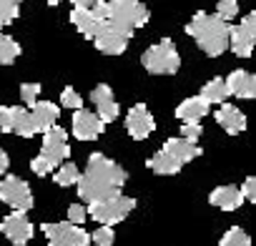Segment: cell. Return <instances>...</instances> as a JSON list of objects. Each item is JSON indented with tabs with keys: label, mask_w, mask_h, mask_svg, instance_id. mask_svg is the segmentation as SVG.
<instances>
[{
	"label": "cell",
	"mask_w": 256,
	"mask_h": 246,
	"mask_svg": "<svg viewBox=\"0 0 256 246\" xmlns=\"http://www.w3.org/2000/svg\"><path fill=\"white\" fill-rule=\"evenodd\" d=\"M186 33L191 38H196L198 48L216 58L221 56L226 48H228V33H231V26L226 20H221L218 16H208V13H196L194 20L186 26Z\"/></svg>",
	"instance_id": "1"
},
{
	"label": "cell",
	"mask_w": 256,
	"mask_h": 246,
	"mask_svg": "<svg viewBox=\"0 0 256 246\" xmlns=\"http://www.w3.org/2000/svg\"><path fill=\"white\" fill-rule=\"evenodd\" d=\"M148 23V8L138 0H108L106 3V26L131 38L136 28Z\"/></svg>",
	"instance_id": "2"
},
{
	"label": "cell",
	"mask_w": 256,
	"mask_h": 246,
	"mask_svg": "<svg viewBox=\"0 0 256 246\" xmlns=\"http://www.w3.org/2000/svg\"><path fill=\"white\" fill-rule=\"evenodd\" d=\"M136 208V198L131 196H123V194H116L110 198H103V201H96L90 204L88 208V216L93 221H98L100 226H116L120 224L128 214Z\"/></svg>",
	"instance_id": "3"
},
{
	"label": "cell",
	"mask_w": 256,
	"mask_h": 246,
	"mask_svg": "<svg viewBox=\"0 0 256 246\" xmlns=\"http://www.w3.org/2000/svg\"><path fill=\"white\" fill-rule=\"evenodd\" d=\"M141 63L148 73H176L181 68V58H178V50L176 46L164 38L161 43L151 46L144 56H141Z\"/></svg>",
	"instance_id": "4"
},
{
	"label": "cell",
	"mask_w": 256,
	"mask_h": 246,
	"mask_svg": "<svg viewBox=\"0 0 256 246\" xmlns=\"http://www.w3.org/2000/svg\"><path fill=\"white\" fill-rule=\"evenodd\" d=\"M0 201L8 204L13 211H30L33 208V196H30V186L18 178V176H6L0 181Z\"/></svg>",
	"instance_id": "5"
},
{
	"label": "cell",
	"mask_w": 256,
	"mask_h": 246,
	"mask_svg": "<svg viewBox=\"0 0 256 246\" xmlns=\"http://www.w3.org/2000/svg\"><path fill=\"white\" fill-rule=\"evenodd\" d=\"M43 234L48 236V246H88L90 236L76 224H43Z\"/></svg>",
	"instance_id": "6"
},
{
	"label": "cell",
	"mask_w": 256,
	"mask_h": 246,
	"mask_svg": "<svg viewBox=\"0 0 256 246\" xmlns=\"http://www.w3.org/2000/svg\"><path fill=\"white\" fill-rule=\"evenodd\" d=\"M0 131L18 134L23 138L36 136V126H33L30 110L18 108V106H3V108H0Z\"/></svg>",
	"instance_id": "7"
},
{
	"label": "cell",
	"mask_w": 256,
	"mask_h": 246,
	"mask_svg": "<svg viewBox=\"0 0 256 246\" xmlns=\"http://www.w3.org/2000/svg\"><path fill=\"white\" fill-rule=\"evenodd\" d=\"M254 40H256V13H248L236 28H231V33H228V48L238 58H248L251 50H254Z\"/></svg>",
	"instance_id": "8"
},
{
	"label": "cell",
	"mask_w": 256,
	"mask_h": 246,
	"mask_svg": "<svg viewBox=\"0 0 256 246\" xmlns=\"http://www.w3.org/2000/svg\"><path fill=\"white\" fill-rule=\"evenodd\" d=\"M86 174L88 176H93V178H98V181H106V184H110V186H123L126 184V171L118 166V164H113L110 158H106L103 154H93L90 158H88V168H86Z\"/></svg>",
	"instance_id": "9"
},
{
	"label": "cell",
	"mask_w": 256,
	"mask_h": 246,
	"mask_svg": "<svg viewBox=\"0 0 256 246\" xmlns=\"http://www.w3.org/2000/svg\"><path fill=\"white\" fill-rule=\"evenodd\" d=\"M43 148H40V156L46 161H50L53 166H58L60 161H66L70 156V148H68V134L60 128V126H53L48 131H43Z\"/></svg>",
	"instance_id": "10"
},
{
	"label": "cell",
	"mask_w": 256,
	"mask_h": 246,
	"mask_svg": "<svg viewBox=\"0 0 256 246\" xmlns=\"http://www.w3.org/2000/svg\"><path fill=\"white\" fill-rule=\"evenodd\" d=\"M154 128H156V120H154V116L148 113V108L144 103H136L131 110H128V116H126V131H128L131 138L144 141V138H148L154 134Z\"/></svg>",
	"instance_id": "11"
},
{
	"label": "cell",
	"mask_w": 256,
	"mask_h": 246,
	"mask_svg": "<svg viewBox=\"0 0 256 246\" xmlns=\"http://www.w3.org/2000/svg\"><path fill=\"white\" fill-rule=\"evenodd\" d=\"M103 126H106V123L96 113H90L86 108L73 110V136L78 141H93V138H98L103 134Z\"/></svg>",
	"instance_id": "12"
},
{
	"label": "cell",
	"mask_w": 256,
	"mask_h": 246,
	"mask_svg": "<svg viewBox=\"0 0 256 246\" xmlns=\"http://www.w3.org/2000/svg\"><path fill=\"white\" fill-rule=\"evenodd\" d=\"M0 231H3L16 246H26L33 238V224L28 221V216L23 211H13L8 218H3Z\"/></svg>",
	"instance_id": "13"
},
{
	"label": "cell",
	"mask_w": 256,
	"mask_h": 246,
	"mask_svg": "<svg viewBox=\"0 0 256 246\" xmlns=\"http://www.w3.org/2000/svg\"><path fill=\"white\" fill-rule=\"evenodd\" d=\"M70 23L80 30V36H86V38H98L108 26H106V20H100V18H96L90 10H86V8H73V13H70Z\"/></svg>",
	"instance_id": "14"
},
{
	"label": "cell",
	"mask_w": 256,
	"mask_h": 246,
	"mask_svg": "<svg viewBox=\"0 0 256 246\" xmlns=\"http://www.w3.org/2000/svg\"><path fill=\"white\" fill-rule=\"evenodd\" d=\"M90 98H93L96 110H98V118H100L103 123L116 120V116H118V103H116V98H113V93H110V88H108L106 83L96 86L93 93H90Z\"/></svg>",
	"instance_id": "15"
},
{
	"label": "cell",
	"mask_w": 256,
	"mask_h": 246,
	"mask_svg": "<svg viewBox=\"0 0 256 246\" xmlns=\"http://www.w3.org/2000/svg\"><path fill=\"white\" fill-rule=\"evenodd\" d=\"M30 118H33V126H36V134L40 131H48L58 123V116H60V108H56V103L50 100H36L30 106Z\"/></svg>",
	"instance_id": "16"
},
{
	"label": "cell",
	"mask_w": 256,
	"mask_h": 246,
	"mask_svg": "<svg viewBox=\"0 0 256 246\" xmlns=\"http://www.w3.org/2000/svg\"><path fill=\"white\" fill-rule=\"evenodd\" d=\"M216 123L231 136L241 134L246 128V116L236 108V106H228V103H221V108L216 110Z\"/></svg>",
	"instance_id": "17"
},
{
	"label": "cell",
	"mask_w": 256,
	"mask_h": 246,
	"mask_svg": "<svg viewBox=\"0 0 256 246\" xmlns=\"http://www.w3.org/2000/svg\"><path fill=\"white\" fill-rule=\"evenodd\" d=\"M224 83L228 88V96H236V98H254L256 96V78L248 70H234Z\"/></svg>",
	"instance_id": "18"
},
{
	"label": "cell",
	"mask_w": 256,
	"mask_h": 246,
	"mask_svg": "<svg viewBox=\"0 0 256 246\" xmlns=\"http://www.w3.org/2000/svg\"><path fill=\"white\" fill-rule=\"evenodd\" d=\"M96 40V48L100 50V53H106V56H120L126 48H128V36H123V33H118V30H113V28H106L98 38H93Z\"/></svg>",
	"instance_id": "19"
},
{
	"label": "cell",
	"mask_w": 256,
	"mask_h": 246,
	"mask_svg": "<svg viewBox=\"0 0 256 246\" xmlns=\"http://www.w3.org/2000/svg\"><path fill=\"white\" fill-rule=\"evenodd\" d=\"M161 151H166V154H168L171 158H176L181 166L188 164V161H194L196 156H201V148H198L196 144L186 141V138H168Z\"/></svg>",
	"instance_id": "20"
},
{
	"label": "cell",
	"mask_w": 256,
	"mask_h": 246,
	"mask_svg": "<svg viewBox=\"0 0 256 246\" xmlns=\"http://www.w3.org/2000/svg\"><path fill=\"white\" fill-rule=\"evenodd\" d=\"M206 113H208V103H206L201 96L186 98V100L176 108V118L184 120V123H198Z\"/></svg>",
	"instance_id": "21"
},
{
	"label": "cell",
	"mask_w": 256,
	"mask_h": 246,
	"mask_svg": "<svg viewBox=\"0 0 256 246\" xmlns=\"http://www.w3.org/2000/svg\"><path fill=\"white\" fill-rule=\"evenodd\" d=\"M208 201H211L214 206L224 208V211H234V208H238V206L244 204V196H241V191H238L236 186H218V188L211 191Z\"/></svg>",
	"instance_id": "22"
},
{
	"label": "cell",
	"mask_w": 256,
	"mask_h": 246,
	"mask_svg": "<svg viewBox=\"0 0 256 246\" xmlns=\"http://www.w3.org/2000/svg\"><path fill=\"white\" fill-rule=\"evenodd\" d=\"M201 98L211 106V103H224L226 98H228V88H226V83H224V78H214V80H208L204 88H201Z\"/></svg>",
	"instance_id": "23"
},
{
	"label": "cell",
	"mask_w": 256,
	"mask_h": 246,
	"mask_svg": "<svg viewBox=\"0 0 256 246\" xmlns=\"http://www.w3.org/2000/svg\"><path fill=\"white\" fill-rule=\"evenodd\" d=\"M148 168H154L156 174L168 176V174H178V171H181V164H178L176 158H171L166 151H158L154 158H148Z\"/></svg>",
	"instance_id": "24"
},
{
	"label": "cell",
	"mask_w": 256,
	"mask_h": 246,
	"mask_svg": "<svg viewBox=\"0 0 256 246\" xmlns=\"http://www.w3.org/2000/svg\"><path fill=\"white\" fill-rule=\"evenodd\" d=\"M18 56H20V46L8 36H0V66H10Z\"/></svg>",
	"instance_id": "25"
},
{
	"label": "cell",
	"mask_w": 256,
	"mask_h": 246,
	"mask_svg": "<svg viewBox=\"0 0 256 246\" xmlns=\"http://www.w3.org/2000/svg\"><path fill=\"white\" fill-rule=\"evenodd\" d=\"M53 178H56L58 186H76V181L80 178V171H78L76 164H63V166L56 171Z\"/></svg>",
	"instance_id": "26"
},
{
	"label": "cell",
	"mask_w": 256,
	"mask_h": 246,
	"mask_svg": "<svg viewBox=\"0 0 256 246\" xmlns=\"http://www.w3.org/2000/svg\"><path fill=\"white\" fill-rule=\"evenodd\" d=\"M221 246H251V238H248V234L244 228L234 226V228H228L221 236Z\"/></svg>",
	"instance_id": "27"
},
{
	"label": "cell",
	"mask_w": 256,
	"mask_h": 246,
	"mask_svg": "<svg viewBox=\"0 0 256 246\" xmlns=\"http://www.w3.org/2000/svg\"><path fill=\"white\" fill-rule=\"evenodd\" d=\"M23 0H0V20H3V26L13 23L18 18V8H20Z\"/></svg>",
	"instance_id": "28"
},
{
	"label": "cell",
	"mask_w": 256,
	"mask_h": 246,
	"mask_svg": "<svg viewBox=\"0 0 256 246\" xmlns=\"http://www.w3.org/2000/svg\"><path fill=\"white\" fill-rule=\"evenodd\" d=\"M60 106L63 108H70V110H78V108H83V98L78 96V90L76 88H63V93H60Z\"/></svg>",
	"instance_id": "29"
},
{
	"label": "cell",
	"mask_w": 256,
	"mask_h": 246,
	"mask_svg": "<svg viewBox=\"0 0 256 246\" xmlns=\"http://www.w3.org/2000/svg\"><path fill=\"white\" fill-rule=\"evenodd\" d=\"M238 16V3L236 0H218V18L221 20H234Z\"/></svg>",
	"instance_id": "30"
},
{
	"label": "cell",
	"mask_w": 256,
	"mask_h": 246,
	"mask_svg": "<svg viewBox=\"0 0 256 246\" xmlns=\"http://www.w3.org/2000/svg\"><path fill=\"white\" fill-rule=\"evenodd\" d=\"M38 96H40V83H23L20 86V98L26 106H33L38 100Z\"/></svg>",
	"instance_id": "31"
},
{
	"label": "cell",
	"mask_w": 256,
	"mask_h": 246,
	"mask_svg": "<svg viewBox=\"0 0 256 246\" xmlns=\"http://www.w3.org/2000/svg\"><path fill=\"white\" fill-rule=\"evenodd\" d=\"M96 246H113V228L110 226H100L96 228V234L90 236Z\"/></svg>",
	"instance_id": "32"
},
{
	"label": "cell",
	"mask_w": 256,
	"mask_h": 246,
	"mask_svg": "<svg viewBox=\"0 0 256 246\" xmlns=\"http://www.w3.org/2000/svg\"><path fill=\"white\" fill-rule=\"evenodd\" d=\"M30 168H33V174H36V176H48L56 166H53L50 161H46L43 156H36V158L30 161Z\"/></svg>",
	"instance_id": "33"
},
{
	"label": "cell",
	"mask_w": 256,
	"mask_h": 246,
	"mask_svg": "<svg viewBox=\"0 0 256 246\" xmlns=\"http://www.w3.org/2000/svg\"><path fill=\"white\" fill-rule=\"evenodd\" d=\"M201 123H184V128H181V138H186V141H191V144H196L198 141V136H201Z\"/></svg>",
	"instance_id": "34"
},
{
	"label": "cell",
	"mask_w": 256,
	"mask_h": 246,
	"mask_svg": "<svg viewBox=\"0 0 256 246\" xmlns=\"http://www.w3.org/2000/svg\"><path fill=\"white\" fill-rule=\"evenodd\" d=\"M86 216H88V211H86V206H80V204H73V206L68 208V224L80 226V224L86 221Z\"/></svg>",
	"instance_id": "35"
},
{
	"label": "cell",
	"mask_w": 256,
	"mask_h": 246,
	"mask_svg": "<svg viewBox=\"0 0 256 246\" xmlns=\"http://www.w3.org/2000/svg\"><path fill=\"white\" fill-rule=\"evenodd\" d=\"M238 191H241L244 201H256V178H251V176H248Z\"/></svg>",
	"instance_id": "36"
},
{
	"label": "cell",
	"mask_w": 256,
	"mask_h": 246,
	"mask_svg": "<svg viewBox=\"0 0 256 246\" xmlns=\"http://www.w3.org/2000/svg\"><path fill=\"white\" fill-rule=\"evenodd\" d=\"M98 3H103V0H73V8H86V10H90V8L98 6Z\"/></svg>",
	"instance_id": "37"
},
{
	"label": "cell",
	"mask_w": 256,
	"mask_h": 246,
	"mask_svg": "<svg viewBox=\"0 0 256 246\" xmlns=\"http://www.w3.org/2000/svg\"><path fill=\"white\" fill-rule=\"evenodd\" d=\"M8 171V156H6V151L0 148V176H3Z\"/></svg>",
	"instance_id": "38"
},
{
	"label": "cell",
	"mask_w": 256,
	"mask_h": 246,
	"mask_svg": "<svg viewBox=\"0 0 256 246\" xmlns=\"http://www.w3.org/2000/svg\"><path fill=\"white\" fill-rule=\"evenodd\" d=\"M46 3H48V6H58V3H60V0H46Z\"/></svg>",
	"instance_id": "39"
},
{
	"label": "cell",
	"mask_w": 256,
	"mask_h": 246,
	"mask_svg": "<svg viewBox=\"0 0 256 246\" xmlns=\"http://www.w3.org/2000/svg\"><path fill=\"white\" fill-rule=\"evenodd\" d=\"M0 28H3V20H0Z\"/></svg>",
	"instance_id": "40"
}]
</instances>
